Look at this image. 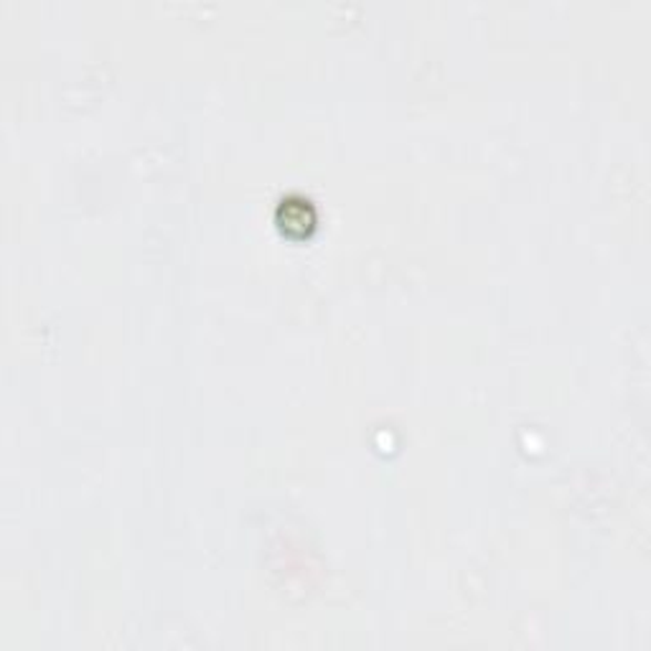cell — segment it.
I'll return each mask as SVG.
<instances>
[{
  "instance_id": "cell-1",
  "label": "cell",
  "mask_w": 651,
  "mask_h": 651,
  "mask_svg": "<svg viewBox=\"0 0 651 651\" xmlns=\"http://www.w3.org/2000/svg\"><path fill=\"white\" fill-rule=\"evenodd\" d=\"M278 227L293 242H306L319 229V211L303 196H282L278 204Z\"/></svg>"
}]
</instances>
